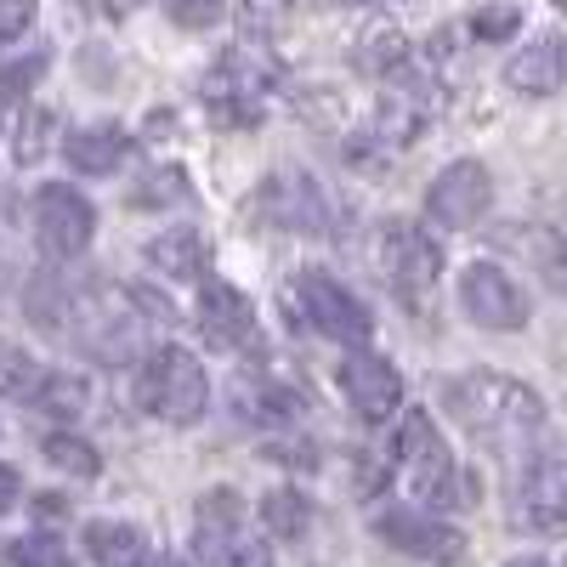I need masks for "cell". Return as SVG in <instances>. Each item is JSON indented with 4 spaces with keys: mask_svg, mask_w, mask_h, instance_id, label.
<instances>
[{
    "mask_svg": "<svg viewBox=\"0 0 567 567\" xmlns=\"http://www.w3.org/2000/svg\"><path fill=\"white\" fill-rule=\"evenodd\" d=\"M443 403H449V414L465 425V432L511 471H523L534 454L556 449L545 398L534 386H523V381H511V374H494V369L460 374V381L443 386Z\"/></svg>",
    "mask_w": 567,
    "mask_h": 567,
    "instance_id": "1",
    "label": "cell"
},
{
    "mask_svg": "<svg viewBox=\"0 0 567 567\" xmlns=\"http://www.w3.org/2000/svg\"><path fill=\"white\" fill-rule=\"evenodd\" d=\"M74 329H69V341L91 358H103V363H125L136 358L142 347H148V329L165 318L148 296H125V290H91L74 301Z\"/></svg>",
    "mask_w": 567,
    "mask_h": 567,
    "instance_id": "2",
    "label": "cell"
},
{
    "mask_svg": "<svg viewBox=\"0 0 567 567\" xmlns=\"http://www.w3.org/2000/svg\"><path fill=\"white\" fill-rule=\"evenodd\" d=\"M398 460H403V477L409 488L432 505V511H454V505H471V483L454 460V449L443 443L437 420L425 409H409L403 414V437H398Z\"/></svg>",
    "mask_w": 567,
    "mask_h": 567,
    "instance_id": "3",
    "label": "cell"
},
{
    "mask_svg": "<svg viewBox=\"0 0 567 567\" xmlns=\"http://www.w3.org/2000/svg\"><path fill=\"white\" fill-rule=\"evenodd\" d=\"M136 403L148 409L154 420H165V425H194V420H205V409H210V381H205L199 358L182 352V347L148 352V363L136 369Z\"/></svg>",
    "mask_w": 567,
    "mask_h": 567,
    "instance_id": "4",
    "label": "cell"
},
{
    "mask_svg": "<svg viewBox=\"0 0 567 567\" xmlns=\"http://www.w3.org/2000/svg\"><path fill=\"white\" fill-rule=\"evenodd\" d=\"M91 233H97V205H91L80 187L69 182H45L34 194V245L52 261H74Z\"/></svg>",
    "mask_w": 567,
    "mask_h": 567,
    "instance_id": "5",
    "label": "cell"
},
{
    "mask_svg": "<svg viewBox=\"0 0 567 567\" xmlns=\"http://www.w3.org/2000/svg\"><path fill=\"white\" fill-rule=\"evenodd\" d=\"M511 516H516V528H528V534H567V460L556 449L534 454L516 471Z\"/></svg>",
    "mask_w": 567,
    "mask_h": 567,
    "instance_id": "6",
    "label": "cell"
},
{
    "mask_svg": "<svg viewBox=\"0 0 567 567\" xmlns=\"http://www.w3.org/2000/svg\"><path fill=\"white\" fill-rule=\"evenodd\" d=\"M374 534H381V545H392L398 556H414V561H437V567H454L465 556V534L449 528L443 516L432 505H392L374 516Z\"/></svg>",
    "mask_w": 567,
    "mask_h": 567,
    "instance_id": "7",
    "label": "cell"
},
{
    "mask_svg": "<svg viewBox=\"0 0 567 567\" xmlns=\"http://www.w3.org/2000/svg\"><path fill=\"white\" fill-rule=\"evenodd\" d=\"M296 301H301V318L318 329V336H329V341L358 347V341H369V329H374L363 296L347 290V284L329 278V272H301L296 278Z\"/></svg>",
    "mask_w": 567,
    "mask_h": 567,
    "instance_id": "8",
    "label": "cell"
},
{
    "mask_svg": "<svg viewBox=\"0 0 567 567\" xmlns=\"http://www.w3.org/2000/svg\"><path fill=\"white\" fill-rule=\"evenodd\" d=\"M488 205H494V176H488V165H477V159L443 165L437 182L425 187V216H432L437 227H449V233L477 227V221L488 216Z\"/></svg>",
    "mask_w": 567,
    "mask_h": 567,
    "instance_id": "9",
    "label": "cell"
},
{
    "mask_svg": "<svg viewBox=\"0 0 567 567\" xmlns=\"http://www.w3.org/2000/svg\"><path fill=\"white\" fill-rule=\"evenodd\" d=\"M381 267H386V278H392L398 296L420 301V296L437 284V272H443V250H437V239H432L425 227H414V221H386V227H381Z\"/></svg>",
    "mask_w": 567,
    "mask_h": 567,
    "instance_id": "10",
    "label": "cell"
},
{
    "mask_svg": "<svg viewBox=\"0 0 567 567\" xmlns=\"http://www.w3.org/2000/svg\"><path fill=\"white\" fill-rule=\"evenodd\" d=\"M460 307H465L471 323H483V329H523L528 323L523 284H516L505 267H494V261H471L460 272Z\"/></svg>",
    "mask_w": 567,
    "mask_h": 567,
    "instance_id": "11",
    "label": "cell"
},
{
    "mask_svg": "<svg viewBox=\"0 0 567 567\" xmlns=\"http://www.w3.org/2000/svg\"><path fill=\"white\" fill-rule=\"evenodd\" d=\"M341 392H347V403H352V414H358L363 425H381V420H392V414L403 409L398 369H392L381 352H363V347H352V352L341 358Z\"/></svg>",
    "mask_w": 567,
    "mask_h": 567,
    "instance_id": "12",
    "label": "cell"
},
{
    "mask_svg": "<svg viewBox=\"0 0 567 567\" xmlns=\"http://www.w3.org/2000/svg\"><path fill=\"white\" fill-rule=\"evenodd\" d=\"M199 336L216 347V352H239L256 341V307L233 290V284H205L199 290Z\"/></svg>",
    "mask_w": 567,
    "mask_h": 567,
    "instance_id": "13",
    "label": "cell"
},
{
    "mask_svg": "<svg viewBox=\"0 0 567 567\" xmlns=\"http://www.w3.org/2000/svg\"><path fill=\"white\" fill-rule=\"evenodd\" d=\"M261 216L290 227V233H329V210H323V194L312 187V176H296V171H278L267 187H261Z\"/></svg>",
    "mask_w": 567,
    "mask_h": 567,
    "instance_id": "14",
    "label": "cell"
},
{
    "mask_svg": "<svg viewBox=\"0 0 567 567\" xmlns=\"http://www.w3.org/2000/svg\"><path fill=\"white\" fill-rule=\"evenodd\" d=\"M567 80V40L561 34H534L523 52L505 63V85L523 91V97H550Z\"/></svg>",
    "mask_w": 567,
    "mask_h": 567,
    "instance_id": "15",
    "label": "cell"
},
{
    "mask_svg": "<svg viewBox=\"0 0 567 567\" xmlns=\"http://www.w3.org/2000/svg\"><path fill=\"white\" fill-rule=\"evenodd\" d=\"M131 154V136L125 125H85V131H69L63 136V159L80 171V176H114Z\"/></svg>",
    "mask_w": 567,
    "mask_h": 567,
    "instance_id": "16",
    "label": "cell"
},
{
    "mask_svg": "<svg viewBox=\"0 0 567 567\" xmlns=\"http://www.w3.org/2000/svg\"><path fill=\"white\" fill-rule=\"evenodd\" d=\"M199 561L205 567H272L267 545L245 523H210V528H199Z\"/></svg>",
    "mask_w": 567,
    "mask_h": 567,
    "instance_id": "17",
    "label": "cell"
},
{
    "mask_svg": "<svg viewBox=\"0 0 567 567\" xmlns=\"http://www.w3.org/2000/svg\"><path fill=\"white\" fill-rule=\"evenodd\" d=\"M148 261L165 278H176V284H194L205 272V245H199L194 227H171V233H159V239L148 245Z\"/></svg>",
    "mask_w": 567,
    "mask_h": 567,
    "instance_id": "18",
    "label": "cell"
},
{
    "mask_svg": "<svg viewBox=\"0 0 567 567\" xmlns=\"http://www.w3.org/2000/svg\"><path fill=\"white\" fill-rule=\"evenodd\" d=\"M312 523H318V511H312L307 494H296V488L261 494V528H267L272 539H284V545H290V539H307Z\"/></svg>",
    "mask_w": 567,
    "mask_h": 567,
    "instance_id": "19",
    "label": "cell"
},
{
    "mask_svg": "<svg viewBox=\"0 0 567 567\" xmlns=\"http://www.w3.org/2000/svg\"><path fill=\"white\" fill-rule=\"evenodd\" d=\"M85 556L97 567H136L142 561V528L136 523H85Z\"/></svg>",
    "mask_w": 567,
    "mask_h": 567,
    "instance_id": "20",
    "label": "cell"
},
{
    "mask_svg": "<svg viewBox=\"0 0 567 567\" xmlns=\"http://www.w3.org/2000/svg\"><path fill=\"white\" fill-rule=\"evenodd\" d=\"M40 381H45V369H40L23 347L0 341V398H34Z\"/></svg>",
    "mask_w": 567,
    "mask_h": 567,
    "instance_id": "21",
    "label": "cell"
},
{
    "mask_svg": "<svg viewBox=\"0 0 567 567\" xmlns=\"http://www.w3.org/2000/svg\"><path fill=\"white\" fill-rule=\"evenodd\" d=\"M45 460H52L58 471H69V477H97V449H91L85 437L74 432H58V437H45Z\"/></svg>",
    "mask_w": 567,
    "mask_h": 567,
    "instance_id": "22",
    "label": "cell"
},
{
    "mask_svg": "<svg viewBox=\"0 0 567 567\" xmlns=\"http://www.w3.org/2000/svg\"><path fill=\"white\" fill-rule=\"evenodd\" d=\"M80 403H85V386L74 381V374H45V381L34 386L40 414H80Z\"/></svg>",
    "mask_w": 567,
    "mask_h": 567,
    "instance_id": "23",
    "label": "cell"
},
{
    "mask_svg": "<svg viewBox=\"0 0 567 567\" xmlns=\"http://www.w3.org/2000/svg\"><path fill=\"white\" fill-rule=\"evenodd\" d=\"M52 69V52H23L18 63H0V97H23V91H34V80Z\"/></svg>",
    "mask_w": 567,
    "mask_h": 567,
    "instance_id": "24",
    "label": "cell"
},
{
    "mask_svg": "<svg viewBox=\"0 0 567 567\" xmlns=\"http://www.w3.org/2000/svg\"><path fill=\"white\" fill-rule=\"evenodd\" d=\"M516 23H523L516 7H483L477 18H471V34H477V40H511Z\"/></svg>",
    "mask_w": 567,
    "mask_h": 567,
    "instance_id": "25",
    "label": "cell"
},
{
    "mask_svg": "<svg viewBox=\"0 0 567 567\" xmlns=\"http://www.w3.org/2000/svg\"><path fill=\"white\" fill-rule=\"evenodd\" d=\"M165 12H171V23H182V29H210V23L221 18V0H165Z\"/></svg>",
    "mask_w": 567,
    "mask_h": 567,
    "instance_id": "26",
    "label": "cell"
},
{
    "mask_svg": "<svg viewBox=\"0 0 567 567\" xmlns=\"http://www.w3.org/2000/svg\"><path fill=\"white\" fill-rule=\"evenodd\" d=\"M12 567H63V550L52 539H18L12 545Z\"/></svg>",
    "mask_w": 567,
    "mask_h": 567,
    "instance_id": "27",
    "label": "cell"
},
{
    "mask_svg": "<svg viewBox=\"0 0 567 567\" xmlns=\"http://www.w3.org/2000/svg\"><path fill=\"white\" fill-rule=\"evenodd\" d=\"M29 18H34V7H29V0H0V45H7V40H18V34L29 29Z\"/></svg>",
    "mask_w": 567,
    "mask_h": 567,
    "instance_id": "28",
    "label": "cell"
},
{
    "mask_svg": "<svg viewBox=\"0 0 567 567\" xmlns=\"http://www.w3.org/2000/svg\"><path fill=\"white\" fill-rule=\"evenodd\" d=\"M45 125H52L45 114H29V120H23V142H18V159H23V165H29V159L45 148V142H40V131H45Z\"/></svg>",
    "mask_w": 567,
    "mask_h": 567,
    "instance_id": "29",
    "label": "cell"
},
{
    "mask_svg": "<svg viewBox=\"0 0 567 567\" xmlns=\"http://www.w3.org/2000/svg\"><path fill=\"white\" fill-rule=\"evenodd\" d=\"M18 499H23V483H18V471H12L7 460H0V516H7Z\"/></svg>",
    "mask_w": 567,
    "mask_h": 567,
    "instance_id": "30",
    "label": "cell"
},
{
    "mask_svg": "<svg viewBox=\"0 0 567 567\" xmlns=\"http://www.w3.org/2000/svg\"><path fill=\"white\" fill-rule=\"evenodd\" d=\"M136 567H187V561H176V556H148V561H136Z\"/></svg>",
    "mask_w": 567,
    "mask_h": 567,
    "instance_id": "31",
    "label": "cell"
},
{
    "mask_svg": "<svg viewBox=\"0 0 567 567\" xmlns=\"http://www.w3.org/2000/svg\"><path fill=\"white\" fill-rule=\"evenodd\" d=\"M505 567H550L545 556H516V561H505Z\"/></svg>",
    "mask_w": 567,
    "mask_h": 567,
    "instance_id": "32",
    "label": "cell"
}]
</instances>
